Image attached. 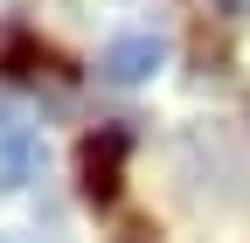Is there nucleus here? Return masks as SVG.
I'll return each instance as SVG.
<instances>
[{"mask_svg": "<svg viewBox=\"0 0 250 243\" xmlns=\"http://www.w3.org/2000/svg\"><path fill=\"white\" fill-rule=\"evenodd\" d=\"M125 139L118 125H104V132H90L83 146H77V181H83V195L90 202H111L118 195V174H125Z\"/></svg>", "mask_w": 250, "mask_h": 243, "instance_id": "f257e3e1", "label": "nucleus"}, {"mask_svg": "<svg viewBox=\"0 0 250 243\" xmlns=\"http://www.w3.org/2000/svg\"><path fill=\"white\" fill-rule=\"evenodd\" d=\"M35 174H42V139L28 125H7V132H0V195L28 188Z\"/></svg>", "mask_w": 250, "mask_h": 243, "instance_id": "7ed1b4c3", "label": "nucleus"}, {"mask_svg": "<svg viewBox=\"0 0 250 243\" xmlns=\"http://www.w3.org/2000/svg\"><path fill=\"white\" fill-rule=\"evenodd\" d=\"M160 63H167V42H160V35H118V42L98 56V77H104V83H146Z\"/></svg>", "mask_w": 250, "mask_h": 243, "instance_id": "f03ea898", "label": "nucleus"}, {"mask_svg": "<svg viewBox=\"0 0 250 243\" xmlns=\"http://www.w3.org/2000/svg\"><path fill=\"white\" fill-rule=\"evenodd\" d=\"M0 70H7V77H42L49 56L28 42V35H7V42H0Z\"/></svg>", "mask_w": 250, "mask_h": 243, "instance_id": "20e7f679", "label": "nucleus"}]
</instances>
